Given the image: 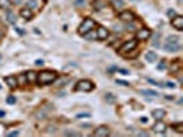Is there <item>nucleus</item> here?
<instances>
[{
  "instance_id": "f257e3e1",
  "label": "nucleus",
  "mask_w": 183,
  "mask_h": 137,
  "mask_svg": "<svg viewBox=\"0 0 183 137\" xmlns=\"http://www.w3.org/2000/svg\"><path fill=\"white\" fill-rule=\"evenodd\" d=\"M58 78V74L55 71H50V70H44L42 73H37V79L36 82L39 85H48L53 84L54 81H57Z\"/></svg>"
},
{
  "instance_id": "f03ea898",
  "label": "nucleus",
  "mask_w": 183,
  "mask_h": 137,
  "mask_svg": "<svg viewBox=\"0 0 183 137\" xmlns=\"http://www.w3.org/2000/svg\"><path fill=\"white\" fill-rule=\"evenodd\" d=\"M97 26V23H95V21L94 19H91V18H86L83 21V23L79 26V34L80 36H86V34H88L91 30H94V27Z\"/></svg>"
},
{
  "instance_id": "7ed1b4c3",
  "label": "nucleus",
  "mask_w": 183,
  "mask_h": 137,
  "mask_svg": "<svg viewBox=\"0 0 183 137\" xmlns=\"http://www.w3.org/2000/svg\"><path fill=\"white\" fill-rule=\"evenodd\" d=\"M164 49L168 52H176L180 49V45H179V37L178 36H169L167 38V43L164 45Z\"/></svg>"
},
{
  "instance_id": "20e7f679",
  "label": "nucleus",
  "mask_w": 183,
  "mask_h": 137,
  "mask_svg": "<svg viewBox=\"0 0 183 137\" xmlns=\"http://www.w3.org/2000/svg\"><path fill=\"white\" fill-rule=\"evenodd\" d=\"M92 89H94V84L90 79H80L75 86V90L77 92H91Z\"/></svg>"
},
{
  "instance_id": "39448f33",
  "label": "nucleus",
  "mask_w": 183,
  "mask_h": 137,
  "mask_svg": "<svg viewBox=\"0 0 183 137\" xmlns=\"http://www.w3.org/2000/svg\"><path fill=\"white\" fill-rule=\"evenodd\" d=\"M136 45H138V41H136L135 38H132V40H130V41H125V43L119 48V52L121 55H124V54H127V52H131L132 49H135Z\"/></svg>"
},
{
  "instance_id": "423d86ee",
  "label": "nucleus",
  "mask_w": 183,
  "mask_h": 137,
  "mask_svg": "<svg viewBox=\"0 0 183 137\" xmlns=\"http://www.w3.org/2000/svg\"><path fill=\"white\" fill-rule=\"evenodd\" d=\"M152 37V32H150L149 29H146V27H142V29H139L138 32H136V38H138L139 41H146L147 38Z\"/></svg>"
},
{
  "instance_id": "0eeeda50",
  "label": "nucleus",
  "mask_w": 183,
  "mask_h": 137,
  "mask_svg": "<svg viewBox=\"0 0 183 137\" xmlns=\"http://www.w3.org/2000/svg\"><path fill=\"white\" fill-rule=\"evenodd\" d=\"M172 27H175L176 30H183V16L180 15H175L171 21Z\"/></svg>"
},
{
  "instance_id": "6e6552de",
  "label": "nucleus",
  "mask_w": 183,
  "mask_h": 137,
  "mask_svg": "<svg viewBox=\"0 0 183 137\" xmlns=\"http://www.w3.org/2000/svg\"><path fill=\"white\" fill-rule=\"evenodd\" d=\"M97 38L98 40H106L109 37V30L106 29L105 26H98V30H97Z\"/></svg>"
},
{
  "instance_id": "1a4fd4ad",
  "label": "nucleus",
  "mask_w": 183,
  "mask_h": 137,
  "mask_svg": "<svg viewBox=\"0 0 183 137\" xmlns=\"http://www.w3.org/2000/svg\"><path fill=\"white\" fill-rule=\"evenodd\" d=\"M119 19H121V21H124V22H132L134 19H135V15H134V12H131V11H123V12H120Z\"/></svg>"
},
{
  "instance_id": "9d476101",
  "label": "nucleus",
  "mask_w": 183,
  "mask_h": 137,
  "mask_svg": "<svg viewBox=\"0 0 183 137\" xmlns=\"http://www.w3.org/2000/svg\"><path fill=\"white\" fill-rule=\"evenodd\" d=\"M92 7L97 11L103 10V8L108 7V0H94V2H92Z\"/></svg>"
},
{
  "instance_id": "9b49d317",
  "label": "nucleus",
  "mask_w": 183,
  "mask_h": 137,
  "mask_svg": "<svg viewBox=\"0 0 183 137\" xmlns=\"http://www.w3.org/2000/svg\"><path fill=\"white\" fill-rule=\"evenodd\" d=\"M4 81H6V84L9 85L11 89H15V88L18 86V79L15 78L14 76H9V77H6L4 78Z\"/></svg>"
},
{
  "instance_id": "f8f14e48",
  "label": "nucleus",
  "mask_w": 183,
  "mask_h": 137,
  "mask_svg": "<svg viewBox=\"0 0 183 137\" xmlns=\"http://www.w3.org/2000/svg\"><path fill=\"white\" fill-rule=\"evenodd\" d=\"M20 15L22 16V18H25V19H32V18H33V11H32L31 8H28V7L21 8V10H20Z\"/></svg>"
},
{
  "instance_id": "ddd939ff",
  "label": "nucleus",
  "mask_w": 183,
  "mask_h": 137,
  "mask_svg": "<svg viewBox=\"0 0 183 137\" xmlns=\"http://www.w3.org/2000/svg\"><path fill=\"white\" fill-rule=\"evenodd\" d=\"M94 136H97V137H106V136H109V129L106 128V126H101V128H98L97 130L94 132Z\"/></svg>"
},
{
  "instance_id": "4468645a",
  "label": "nucleus",
  "mask_w": 183,
  "mask_h": 137,
  "mask_svg": "<svg viewBox=\"0 0 183 137\" xmlns=\"http://www.w3.org/2000/svg\"><path fill=\"white\" fill-rule=\"evenodd\" d=\"M167 129V125L164 122H161V121H157V122L154 123V126H153V130L156 132V133H164Z\"/></svg>"
},
{
  "instance_id": "2eb2a0df",
  "label": "nucleus",
  "mask_w": 183,
  "mask_h": 137,
  "mask_svg": "<svg viewBox=\"0 0 183 137\" xmlns=\"http://www.w3.org/2000/svg\"><path fill=\"white\" fill-rule=\"evenodd\" d=\"M6 18H7V22H9V23H11V25H14L15 21H17V16H15V14L11 10H7L6 11Z\"/></svg>"
},
{
  "instance_id": "dca6fc26",
  "label": "nucleus",
  "mask_w": 183,
  "mask_h": 137,
  "mask_svg": "<svg viewBox=\"0 0 183 137\" xmlns=\"http://www.w3.org/2000/svg\"><path fill=\"white\" fill-rule=\"evenodd\" d=\"M164 117H165V111H164V110L160 108V110H154V111H153V118H154V119L161 121Z\"/></svg>"
},
{
  "instance_id": "f3484780",
  "label": "nucleus",
  "mask_w": 183,
  "mask_h": 137,
  "mask_svg": "<svg viewBox=\"0 0 183 137\" xmlns=\"http://www.w3.org/2000/svg\"><path fill=\"white\" fill-rule=\"evenodd\" d=\"M25 78H26V81L28 82H36V79H37V73H35V71H29V73H26L25 74Z\"/></svg>"
},
{
  "instance_id": "a211bd4d",
  "label": "nucleus",
  "mask_w": 183,
  "mask_h": 137,
  "mask_svg": "<svg viewBox=\"0 0 183 137\" xmlns=\"http://www.w3.org/2000/svg\"><path fill=\"white\" fill-rule=\"evenodd\" d=\"M145 58H146V60H147V62L153 63V62H156V60H157V54H156V52L149 51V52H146V55H145Z\"/></svg>"
},
{
  "instance_id": "6ab92c4d",
  "label": "nucleus",
  "mask_w": 183,
  "mask_h": 137,
  "mask_svg": "<svg viewBox=\"0 0 183 137\" xmlns=\"http://www.w3.org/2000/svg\"><path fill=\"white\" fill-rule=\"evenodd\" d=\"M26 7L31 8V10L37 8V0H26Z\"/></svg>"
},
{
  "instance_id": "aec40b11",
  "label": "nucleus",
  "mask_w": 183,
  "mask_h": 137,
  "mask_svg": "<svg viewBox=\"0 0 183 137\" xmlns=\"http://www.w3.org/2000/svg\"><path fill=\"white\" fill-rule=\"evenodd\" d=\"M105 100L108 101V103H114V101H116V96H114L113 93H106V95H105Z\"/></svg>"
},
{
  "instance_id": "412c9836",
  "label": "nucleus",
  "mask_w": 183,
  "mask_h": 137,
  "mask_svg": "<svg viewBox=\"0 0 183 137\" xmlns=\"http://www.w3.org/2000/svg\"><path fill=\"white\" fill-rule=\"evenodd\" d=\"M10 0H0V8H4V10H7V8L10 7Z\"/></svg>"
},
{
  "instance_id": "4be33fe9",
  "label": "nucleus",
  "mask_w": 183,
  "mask_h": 137,
  "mask_svg": "<svg viewBox=\"0 0 183 137\" xmlns=\"http://www.w3.org/2000/svg\"><path fill=\"white\" fill-rule=\"evenodd\" d=\"M153 36V41H152V44L154 47H158V38H160V34L158 33H154V34H152Z\"/></svg>"
},
{
  "instance_id": "5701e85b",
  "label": "nucleus",
  "mask_w": 183,
  "mask_h": 137,
  "mask_svg": "<svg viewBox=\"0 0 183 137\" xmlns=\"http://www.w3.org/2000/svg\"><path fill=\"white\" fill-rule=\"evenodd\" d=\"M141 93L142 95H147V96H158V93L157 92H154V90H141Z\"/></svg>"
},
{
  "instance_id": "b1692460",
  "label": "nucleus",
  "mask_w": 183,
  "mask_h": 137,
  "mask_svg": "<svg viewBox=\"0 0 183 137\" xmlns=\"http://www.w3.org/2000/svg\"><path fill=\"white\" fill-rule=\"evenodd\" d=\"M174 129L178 132V133H182L183 132V123L179 122V123H176V125H174Z\"/></svg>"
},
{
  "instance_id": "393cba45",
  "label": "nucleus",
  "mask_w": 183,
  "mask_h": 137,
  "mask_svg": "<svg viewBox=\"0 0 183 137\" xmlns=\"http://www.w3.org/2000/svg\"><path fill=\"white\" fill-rule=\"evenodd\" d=\"M123 4H124V3H123V0H113V5L116 8H121Z\"/></svg>"
},
{
  "instance_id": "a878e982",
  "label": "nucleus",
  "mask_w": 183,
  "mask_h": 137,
  "mask_svg": "<svg viewBox=\"0 0 183 137\" xmlns=\"http://www.w3.org/2000/svg\"><path fill=\"white\" fill-rule=\"evenodd\" d=\"M65 136H75V137H79V136H80V133H77V132L66 130V132H65Z\"/></svg>"
},
{
  "instance_id": "bb28decb",
  "label": "nucleus",
  "mask_w": 183,
  "mask_h": 137,
  "mask_svg": "<svg viewBox=\"0 0 183 137\" xmlns=\"http://www.w3.org/2000/svg\"><path fill=\"white\" fill-rule=\"evenodd\" d=\"M136 136L147 137V136H150V133H149V132H145V130H139V132H136Z\"/></svg>"
},
{
  "instance_id": "cd10ccee",
  "label": "nucleus",
  "mask_w": 183,
  "mask_h": 137,
  "mask_svg": "<svg viewBox=\"0 0 183 137\" xmlns=\"http://www.w3.org/2000/svg\"><path fill=\"white\" fill-rule=\"evenodd\" d=\"M6 101H7L9 104H14V103H15V97H14V96H9Z\"/></svg>"
},
{
  "instance_id": "c85d7f7f",
  "label": "nucleus",
  "mask_w": 183,
  "mask_h": 137,
  "mask_svg": "<svg viewBox=\"0 0 183 137\" xmlns=\"http://www.w3.org/2000/svg\"><path fill=\"white\" fill-rule=\"evenodd\" d=\"M90 115H91L90 112H84V114H77L76 115V118H88Z\"/></svg>"
},
{
  "instance_id": "c756f323",
  "label": "nucleus",
  "mask_w": 183,
  "mask_h": 137,
  "mask_svg": "<svg viewBox=\"0 0 183 137\" xmlns=\"http://www.w3.org/2000/svg\"><path fill=\"white\" fill-rule=\"evenodd\" d=\"M167 15H168L169 18H174V16L176 15V12H175L174 10H168V11H167Z\"/></svg>"
},
{
  "instance_id": "7c9ffc66",
  "label": "nucleus",
  "mask_w": 183,
  "mask_h": 137,
  "mask_svg": "<svg viewBox=\"0 0 183 137\" xmlns=\"http://www.w3.org/2000/svg\"><path fill=\"white\" fill-rule=\"evenodd\" d=\"M131 52H132V54H124V56H125V58H135V56H136V52L134 51V49H132Z\"/></svg>"
},
{
  "instance_id": "2f4dec72",
  "label": "nucleus",
  "mask_w": 183,
  "mask_h": 137,
  "mask_svg": "<svg viewBox=\"0 0 183 137\" xmlns=\"http://www.w3.org/2000/svg\"><path fill=\"white\" fill-rule=\"evenodd\" d=\"M165 67H167V65H165V62H164V60L160 63V65L157 66V68H158V70H164V68H165Z\"/></svg>"
},
{
  "instance_id": "473e14b6",
  "label": "nucleus",
  "mask_w": 183,
  "mask_h": 137,
  "mask_svg": "<svg viewBox=\"0 0 183 137\" xmlns=\"http://www.w3.org/2000/svg\"><path fill=\"white\" fill-rule=\"evenodd\" d=\"M117 84H120V85H123V86H128V85H130V84H128V82H125V81H121V79H117Z\"/></svg>"
},
{
  "instance_id": "72a5a7b5",
  "label": "nucleus",
  "mask_w": 183,
  "mask_h": 137,
  "mask_svg": "<svg viewBox=\"0 0 183 137\" xmlns=\"http://www.w3.org/2000/svg\"><path fill=\"white\" fill-rule=\"evenodd\" d=\"M18 134H20V132H18V130H14V132H10V133H7V136L13 137V136H18Z\"/></svg>"
},
{
  "instance_id": "f704fd0d",
  "label": "nucleus",
  "mask_w": 183,
  "mask_h": 137,
  "mask_svg": "<svg viewBox=\"0 0 183 137\" xmlns=\"http://www.w3.org/2000/svg\"><path fill=\"white\" fill-rule=\"evenodd\" d=\"M117 70H119L121 74H124V76H128V74H130V71H128V70H124V68H117Z\"/></svg>"
},
{
  "instance_id": "c9c22d12",
  "label": "nucleus",
  "mask_w": 183,
  "mask_h": 137,
  "mask_svg": "<svg viewBox=\"0 0 183 137\" xmlns=\"http://www.w3.org/2000/svg\"><path fill=\"white\" fill-rule=\"evenodd\" d=\"M164 86H167V88H175V84H174V82H165V84H164Z\"/></svg>"
},
{
  "instance_id": "e433bc0d",
  "label": "nucleus",
  "mask_w": 183,
  "mask_h": 137,
  "mask_svg": "<svg viewBox=\"0 0 183 137\" xmlns=\"http://www.w3.org/2000/svg\"><path fill=\"white\" fill-rule=\"evenodd\" d=\"M15 30H17V33H18V34H25V32H24V29H20V27H17V29H15Z\"/></svg>"
},
{
  "instance_id": "4c0bfd02",
  "label": "nucleus",
  "mask_w": 183,
  "mask_h": 137,
  "mask_svg": "<svg viewBox=\"0 0 183 137\" xmlns=\"http://www.w3.org/2000/svg\"><path fill=\"white\" fill-rule=\"evenodd\" d=\"M75 3H76L77 5H83V4H84V0H75Z\"/></svg>"
},
{
  "instance_id": "58836bf2",
  "label": "nucleus",
  "mask_w": 183,
  "mask_h": 137,
  "mask_svg": "<svg viewBox=\"0 0 183 137\" xmlns=\"http://www.w3.org/2000/svg\"><path fill=\"white\" fill-rule=\"evenodd\" d=\"M141 122L146 123V122H147V118H146V117H142V118H141Z\"/></svg>"
},
{
  "instance_id": "ea45409f",
  "label": "nucleus",
  "mask_w": 183,
  "mask_h": 137,
  "mask_svg": "<svg viewBox=\"0 0 183 137\" xmlns=\"http://www.w3.org/2000/svg\"><path fill=\"white\" fill-rule=\"evenodd\" d=\"M43 63H44V62H43V60H36V65H37V66H42Z\"/></svg>"
},
{
  "instance_id": "a19ab883",
  "label": "nucleus",
  "mask_w": 183,
  "mask_h": 137,
  "mask_svg": "<svg viewBox=\"0 0 183 137\" xmlns=\"http://www.w3.org/2000/svg\"><path fill=\"white\" fill-rule=\"evenodd\" d=\"M165 97H167V99H168V100H174V96H169V95H167V96H165Z\"/></svg>"
},
{
  "instance_id": "79ce46f5",
  "label": "nucleus",
  "mask_w": 183,
  "mask_h": 137,
  "mask_svg": "<svg viewBox=\"0 0 183 137\" xmlns=\"http://www.w3.org/2000/svg\"><path fill=\"white\" fill-rule=\"evenodd\" d=\"M15 4H20V3H22V0H14Z\"/></svg>"
},
{
  "instance_id": "37998d69",
  "label": "nucleus",
  "mask_w": 183,
  "mask_h": 137,
  "mask_svg": "<svg viewBox=\"0 0 183 137\" xmlns=\"http://www.w3.org/2000/svg\"><path fill=\"white\" fill-rule=\"evenodd\" d=\"M3 36H4V33H3V30H0V38L3 37Z\"/></svg>"
},
{
  "instance_id": "c03bdc74",
  "label": "nucleus",
  "mask_w": 183,
  "mask_h": 137,
  "mask_svg": "<svg viewBox=\"0 0 183 137\" xmlns=\"http://www.w3.org/2000/svg\"><path fill=\"white\" fill-rule=\"evenodd\" d=\"M131 2H139V0H131Z\"/></svg>"
},
{
  "instance_id": "a18cd8bd",
  "label": "nucleus",
  "mask_w": 183,
  "mask_h": 137,
  "mask_svg": "<svg viewBox=\"0 0 183 137\" xmlns=\"http://www.w3.org/2000/svg\"><path fill=\"white\" fill-rule=\"evenodd\" d=\"M178 2H179V3H180V2H182V0H178Z\"/></svg>"
}]
</instances>
